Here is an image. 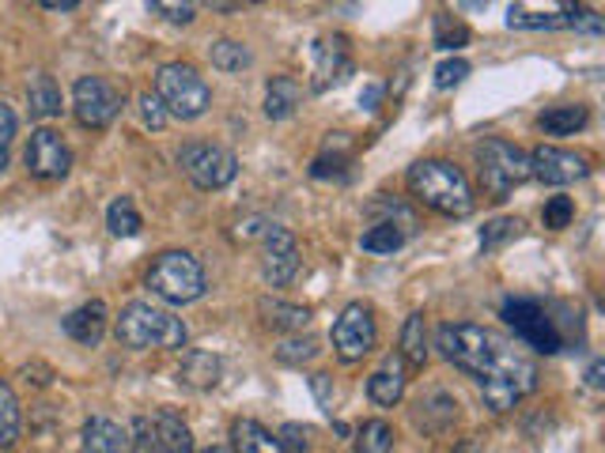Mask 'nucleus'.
<instances>
[{"label":"nucleus","instance_id":"41","mask_svg":"<svg viewBox=\"0 0 605 453\" xmlns=\"http://www.w3.org/2000/svg\"><path fill=\"white\" fill-rule=\"evenodd\" d=\"M280 439V446L284 450H291V453H307V446H310V431L302 428V423H284V431L277 434Z\"/></svg>","mask_w":605,"mask_h":453},{"label":"nucleus","instance_id":"39","mask_svg":"<svg viewBox=\"0 0 605 453\" xmlns=\"http://www.w3.org/2000/svg\"><path fill=\"white\" fill-rule=\"evenodd\" d=\"M12 141H16V114H12V106L0 103V171L8 166V155H12Z\"/></svg>","mask_w":605,"mask_h":453},{"label":"nucleus","instance_id":"18","mask_svg":"<svg viewBox=\"0 0 605 453\" xmlns=\"http://www.w3.org/2000/svg\"><path fill=\"white\" fill-rule=\"evenodd\" d=\"M65 332L76 344H84V348H95L99 340H103V332H106V302H84L80 310H72L69 318H65Z\"/></svg>","mask_w":605,"mask_h":453},{"label":"nucleus","instance_id":"14","mask_svg":"<svg viewBox=\"0 0 605 453\" xmlns=\"http://www.w3.org/2000/svg\"><path fill=\"white\" fill-rule=\"evenodd\" d=\"M586 174V159L580 152H567V147L541 144L530 155V178L545 182V186H572Z\"/></svg>","mask_w":605,"mask_h":453},{"label":"nucleus","instance_id":"47","mask_svg":"<svg viewBox=\"0 0 605 453\" xmlns=\"http://www.w3.org/2000/svg\"><path fill=\"white\" fill-rule=\"evenodd\" d=\"M602 374H605V363H602V359H594L591 371H586V382H591L594 390H602Z\"/></svg>","mask_w":605,"mask_h":453},{"label":"nucleus","instance_id":"4","mask_svg":"<svg viewBox=\"0 0 605 453\" xmlns=\"http://www.w3.org/2000/svg\"><path fill=\"white\" fill-rule=\"evenodd\" d=\"M155 95H160L163 110L182 117V122H194V117H201L213 106V91H208L205 76H201L194 64L182 61L163 64L160 76H155Z\"/></svg>","mask_w":605,"mask_h":453},{"label":"nucleus","instance_id":"34","mask_svg":"<svg viewBox=\"0 0 605 453\" xmlns=\"http://www.w3.org/2000/svg\"><path fill=\"white\" fill-rule=\"evenodd\" d=\"M522 227V219L515 216H500V219H489V224L481 227V249L489 254V249H500L507 238H515Z\"/></svg>","mask_w":605,"mask_h":453},{"label":"nucleus","instance_id":"31","mask_svg":"<svg viewBox=\"0 0 605 453\" xmlns=\"http://www.w3.org/2000/svg\"><path fill=\"white\" fill-rule=\"evenodd\" d=\"M356 453H393V428L387 420H368L356 431Z\"/></svg>","mask_w":605,"mask_h":453},{"label":"nucleus","instance_id":"2","mask_svg":"<svg viewBox=\"0 0 605 453\" xmlns=\"http://www.w3.org/2000/svg\"><path fill=\"white\" fill-rule=\"evenodd\" d=\"M409 193L439 216L462 219L473 212V189L465 174L447 159H420L409 166Z\"/></svg>","mask_w":605,"mask_h":453},{"label":"nucleus","instance_id":"42","mask_svg":"<svg viewBox=\"0 0 605 453\" xmlns=\"http://www.w3.org/2000/svg\"><path fill=\"white\" fill-rule=\"evenodd\" d=\"M141 114H144V125H148V128L167 125V110H163L160 95H152V91H144V95H141Z\"/></svg>","mask_w":605,"mask_h":453},{"label":"nucleus","instance_id":"17","mask_svg":"<svg viewBox=\"0 0 605 453\" xmlns=\"http://www.w3.org/2000/svg\"><path fill=\"white\" fill-rule=\"evenodd\" d=\"M84 453H133V434L122 423L95 415L84 423Z\"/></svg>","mask_w":605,"mask_h":453},{"label":"nucleus","instance_id":"46","mask_svg":"<svg viewBox=\"0 0 605 453\" xmlns=\"http://www.w3.org/2000/svg\"><path fill=\"white\" fill-rule=\"evenodd\" d=\"M42 8H50V12H76L80 0H42Z\"/></svg>","mask_w":605,"mask_h":453},{"label":"nucleus","instance_id":"25","mask_svg":"<svg viewBox=\"0 0 605 453\" xmlns=\"http://www.w3.org/2000/svg\"><path fill=\"white\" fill-rule=\"evenodd\" d=\"M586 125V106H553L537 117V128L545 136H575Z\"/></svg>","mask_w":605,"mask_h":453},{"label":"nucleus","instance_id":"49","mask_svg":"<svg viewBox=\"0 0 605 453\" xmlns=\"http://www.w3.org/2000/svg\"><path fill=\"white\" fill-rule=\"evenodd\" d=\"M201 453H232V450H224V446H208V450H201Z\"/></svg>","mask_w":605,"mask_h":453},{"label":"nucleus","instance_id":"9","mask_svg":"<svg viewBox=\"0 0 605 453\" xmlns=\"http://www.w3.org/2000/svg\"><path fill=\"white\" fill-rule=\"evenodd\" d=\"M133 453H194V434L174 412H152L133 423Z\"/></svg>","mask_w":605,"mask_h":453},{"label":"nucleus","instance_id":"6","mask_svg":"<svg viewBox=\"0 0 605 453\" xmlns=\"http://www.w3.org/2000/svg\"><path fill=\"white\" fill-rule=\"evenodd\" d=\"M476 174L492 200H507L530 178V155L507 141H484L476 147Z\"/></svg>","mask_w":605,"mask_h":453},{"label":"nucleus","instance_id":"35","mask_svg":"<svg viewBox=\"0 0 605 453\" xmlns=\"http://www.w3.org/2000/svg\"><path fill=\"white\" fill-rule=\"evenodd\" d=\"M465 42H470V31H465V23H458L454 16L439 12L435 16V45H439V50H462Z\"/></svg>","mask_w":605,"mask_h":453},{"label":"nucleus","instance_id":"8","mask_svg":"<svg viewBox=\"0 0 605 453\" xmlns=\"http://www.w3.org/2000/svg\"><path fill=\"white\" fill-rule=\"evenodd\" d=\"M178 166L186 171V178L194 182L197 189H224L235 182L238 174V159L235 152L219 144H205V141H194L178 152Z\"/></svg>","mask_w":605,"mask_h":453},{"label":"nucleus","instance_id":"12","mask_svg":"<svg viewBox=\"0 0 605 453\" xmlns=\"http://www.w3.org/2000/svg\"><path fill=\"white\" fill-rule=\"evenodd\" d=\"M262 243H265V257H262V276L269 288H284V284L296 280L299 272V246L296 235L288 227L269 224L262 230Z\"/></svg>","mask_w":605,"mask_h":453},{"label":"nucleus","instance_id":"13","mask_svg":"<svg viewBox=\"0 0 605 453\" xmlns=\"http://www.w3.org/2000/svg\"><path fill=\"white\" fill-rule=\"evenodd\" d=\"M69 166H72V152L69 144L61 141V133H53V128L31 133V144H27V171H31L34 178L58 182L69 174Z\"/></svg>","mask_w":605,"mask_h":453},{"label":"nucleus","instance_id":"37","mask_svg":"<svg viewBox=\"0 0 605 453\" xmlns=\"http://www.w3.org/2000/svg\"><path fill=\"white\" fill-rule=\"evenodd\" d=\"M318 356V344L315 340H284L277 348V359L288 367H299V363H310V359Z\"/></svg>","mask_w":605,"mask_h":453},{"label":"nucleus","instance_id":"36","mask_svg":"<svg viewBox=\"0 0 605 453\" xmlns=\"http://www.w3.org/2000/svg\"><path fill=\"white\" fill-rule=\"evenodd\" d=\"M572 216H575L572 197H548L545 208H541V219H545V227H553V230H564L572 224Z\"/></svg>","mask_w":605,"mask_h":453},{"label":"nucleus","instance_id":"10","mask_svg":"<svg viewBox=\"0 0 605 453\" xmlns=\"http://www.w3.org/2000/svg\"><path fill=\"white\" fill-rule=\"evenodd\" d=\"M72 110L84 128H106L122 114V91L103 76H80L72 87Z\"/></svg>","mask_w":605,"mask_h":453},{"label":"nucleus","instance_id":"3","mask_svg":"<svg viewBox=\"0 0 605 453\" xmlns=\"http://www.w3.org/2000/svg\"><path fill=\"white\" fill-rule=\"evenodd\" d=\"M117 340L133 351L144 348H186L189 332L182 326V318H174L171 310L152 307V302H130L117 318Z\"/></svg>","mask_w":605,"mask_h":453},{"label":"nucleus","instance_id":"45","mask_svg":"<svg viewBox=\"0 0 605 453\" xmlns=\"http://www.w3.org/2000/svg\"><path fill=\"white\" fill-rule=\"evenodd\" d=\"M379 99H382V83H368V87L360 91V106L363 110H375V106H379Z\"/></svg>","mask_w":605,"mask_h":453},{"label":"nucleus","instance_id":"7","mask_svg":"<svg viewBox=\"0 0 605 453\" xmlns=\"http://www.w3.org/2000/svg\"><path fill=\"white\" fill-rule=\"evenodd\" d=\"M503 321L515 329V337L522 344L545 351V356H556L564 348V332H561V318H553V307L537 299H507L503 302Z\"/></svg>","mask_w":605,"mask_h":453},{"label":"nucleus","instance_id":"38","mask_svg":"<svg viewBox=\"0 0 605 453\" xmlns=\"http://www.w3.org/2000/svg\"><path fill=\"white\" fill-rule=\"evenodd\" d=\"M148 8H152L155 16H163L167 23H182V27L194 23V16H197L194 4H171V0H152Z\"/></svg>","mask_w":605,"mask_h":453},{"label":"nucleus","instance_id":"16","mask_svg":"<svg viewBox=\"0 0 605 453\" xmlns=\"http://www.w3.org/2000/svg\"><path fill=\"white\" fill-rule=\"evenodd\" d=\"M572 8L575 4H519L507 12V27L511 31H556V27H567Z\"/></svg>","mask_w":605,"mask_h":453},{"label":"nucleus","instance_id":"48","mask_svg":"<svg viewBox=\"0 0 605 453\" xmlns=\"http://www.w3.org/2000/svg\"><path fill=\"white\" fill-rule=\"evenodd\" d=\"M454 453H476L473 442H462V446H454Z\"/></svg>","mask_w":605,"mask_h":453},{"label":"nucleus","instance_id":"27","mask_svg":"<svg viewBox=\"0 0 605 453\" xmlns=\"http://www.w3.org/2000/svg\"><path fill=\"white\" fill-rule=\"evenodd\" d=\"M27 103H31L34 117L61 114V87L53 83V76H34L31 83H27Z\"/></svg>","mask_w":605,"mask_h":453},{"label":"nucleus","instance_id":"40","mask_svg":"<svg viewBox=\"0 0 605 453\" xmlns=\"http://www.w3.org/2000/svg\"><path fill=\"white\" fill-rule=\"evenodd\" d=\"M465 76H470V64L462 58H447L435 69V87H454V83H462Z\"/></svg>","mask_w":605,"mask_h":453},{"label":"nucleus","instance_id":"33","mask_svg":"<svg viewBox=\"0 0 605 453\" xmlns=\"http://www.w3.org/2000/svg\"><path fill=\"white\" fill-rule=\"evenodd\" d=\"M401 243H406V230L390 224H375L368 235L360 238V246L368 249V254H393V249H401Z\"/></svg>","mask_w":605,"mask_h":453},{"label":"nucleus","instance_id":"44","mask_svg":"<svg viewBox=\"0 0 605 453\" xmlns=\"http://www.w3.org/2000/svg\"><path fill=\"white\" fill-rule=\"evenodd\" d=\"M310 390L318 397V409L334 412V378L329 374H310Z\"/></svg>","mask_w":605,"mask_h":453},{"label":"nucleus","instance_id":"32","mask_svg":"<svg viewBox=\"0 0 605 453\" xmlns=\"http://www.w3.org/2000/svg\"><path fill=\"white\" fill-rule=\"evenodd\" d=\"M345 163H348V141H345V133H334L326 141V152L318 155L315 166H310V174H315V178H326V174L341 171Z\"/></svg>","mask_w":605,"mask_h":453},{"label":"nucleus","instance_id":"24","mask_svg":"<svg viewBox=\"0 0 605 453\" xmlns=\"http://www.w3.org/2000/svg\"><path fill=\"white\" fill-rule=\"evenodd\" d=\"M401 359L409 367H424L428 363V326L424 313H409L406 326H401Z\"/></svg>","mask_w":605,"mask_h":453},{"label":"nucleus","instance_id":"5","mask_svg":"<svg viewBox=\"0 0 605 453\" xmlns=\"http://www.w3.org/2000/svg\"><path fill=\"white\" fill-rule=\"evenodd\" d=\"M148 288L152 295H160L163 302H174V307H182V302H194L201 299V291H205V268L194 254H186V249H167V254H160L148 268Z\"/></svg>","mask_w":605,"mask_h":453},{"label":"nucleus","instance_id":"30","mask_svg":"<svg viewBox=\"0 0 605 453\" xmlns=\"http://www.w3.org/2000/svg\"><path fill=\"white\" fill-rule=\"evenodd\" d=\"M208 58H213V64H216L219 72H243V69H250L254 53L246 50L243 42H235V39H219V42H213Z\"/></svg>","mask_w":605,"mask_h":453},{"label":"nucleus","instance_id":"21","mask_svg":"<svg viewBox=\"0 0 605 453\" xmlns=\"http://www.w3.org/2000/svg\"><path fill=\"white\" fill-rule=\"evenodd\" d=\"M178 382L189 385V390H213L219 382V359L213 351H189L178 367Z\"/></svg>","mask_w":605,"mask_h":453},{"label":"nucleus","instance_id":"26","mask_svg":"<svg viewBox=\"0 0 605 453\" xmlns=\"http://www.w3.org/2000/svg\"><path fill=\"white\" fill-rule=\"evenodd\" d=\"M20 431H23L20 401H16L12 385L0 382V450H12L20 442Z\"/></svg>","mask_w":605,"mask_h":453},{"label":"nucleus","instance_id":"22","mask_svg":"<svg viewBox=\"0 0 605 453\" xmlns=\"http://www.w3.org/2000/svg\"><path fill=\"white\" fill-rule=\"evenodd\" d=\"M299 99H302V91H299L296 80H291V76H273L269 87H265V114H269L273 122H284V117L296 114Z\"/></svg>","mask_w":605,"mask_h":453},{"label":"nucleus","instance_id":"1","mask_svg":"<svg viewBox=\"0 0 605 453\" xmlns=\"http://www.w3.org/2000/svg\"><path fill=\"white\" fill-rule=\"evenodd\" d=\"M435 348L447 363L473 374L481 382V397L492 412H511L526 393L537 390L534 359L496 332L470 326V321H447L435 332Z\"/></svg>","mask_w":605,"mask_h":453},{"label":"nucleus","instance_id":"19","mask_svg":"<svg viewBox=\"0 0 605 453\" xmlns=\"http://www.w3.org/2000/svg\"><path fill=\"white\" fill-rule=\"evenodd\" d=\"M401 393H406V367H401L398 356H390L387 363L368 378V397L375 404H382V409H393V404L401 401Z\"/></svg>","mask_w":605,"mask_h":453},{"label":"nucleus","instance_id":"43","mask_svg":"<svg viewBox=\"0 0 605 453\" xmlns=\"http://www.w3.org/2000/svg\"><path fill=\"white\" fill-rule=\"evenodd\" d=\"M567 27H572V31H586V34H602V16L591 12V8H572Z\"/></svg>","mask_w":605,"mask_h":453},{"label":"nucleus","instance_id":"15","mask_svg":"<svg viewBox=\"0 0 605 453\" xmlns=\"http://www.w3.org/2000/svg\"><path fill=\"white\" fill-rule=\"evenodd\" d=\"M310 58H315V72H310V87L315 91H329L334 83H341L348 72H352V53H348L345 34H326V39H318Z\"/></svg>","mask_w":605,"mask_h":453},{"label":"nucleus","instance_id":"11","mask_svg":"<svg viewBox=\"0 0 605 453\" xmlns=\"http://www.w3.org/2000/svg\"><path fill=\"white\" fill-rule=\"evenodd\" d=\"M334 351L345 359V363H360L363 356L375 348L379 340V329H375V313L363 302H348L341 310V318L334 321Z\"/></svg>","mask_w":605,"mask_h":453},{"label":"nucleus","instance_id":"29","mask_svg":"<svg viewBox=\"0 0 605 453\" xmlns=\"http://www.w3.org/2000/svg\"><path fill=\"white\" fill-rule=\"evenodd\" d=\"M106 227L114 230L117 238H133V235H141L144 219H141V212H136V205L130 197H117L114 205L106 208Z\"/></svg>","mask_w":605,"mask_h":453},{"label":"nucleus","instance_id":"20","mask_svg":"<svg viewBox=\"0 0 605 453\" xmlns=\"http://www.w3.org/2000/svg\"><path fill=\"white\" fill-rule=\"evenodd\" d=\"M232 442H235V453H288L280 446L277 434H273L269 428H262L258 420H235Z\"/></svg>","mask_w":605,"mask_h":453},{"label":"nucleus","instance_id":"28","mask_svg":"<svg viewBox=\"0 0 605 453\" xmlns=\"http://www.w3.org/2000/svg\"><path fill=\"white\" fill-rule=\"evenodd\" d=\"M417 420L424 423L428 431L451 428V423L458 420V401H454V397H447V393H432L428 401H420V415H417Z\"/></svg>","mask_w":605,"mask_h":453},{"label":"nucleus","instance_id":"23","mask_svg":"<svg viewBox=\"0 0 605 453\" xmlns=\"http://www.w3.org/2000/svg\"><path fill=\"white\" fill-rule=\"evenodd\" d=\"M258 313H262L265 326L280 329V332H299L310 321V310L307 307H296V302H284V299H262L258 302Z\"/></svg>","mask_w":605,"mask_h":453}]
</instances>
